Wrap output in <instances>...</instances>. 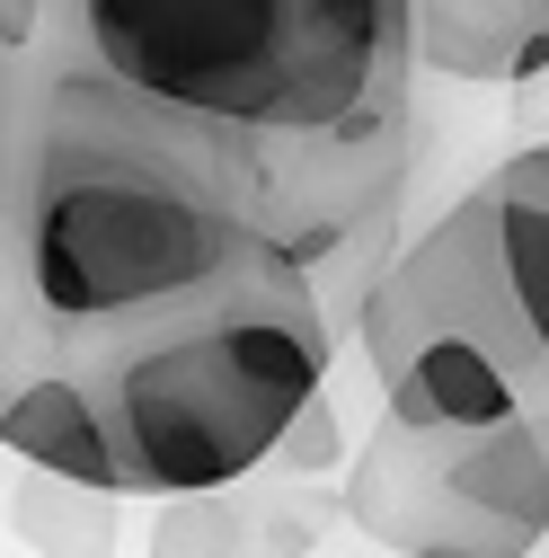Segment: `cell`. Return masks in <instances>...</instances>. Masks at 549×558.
I'll use <instances>...</instances> for the list:
<instances>
[{"instance_id": "6da1fadb", "label": "cell", "mask_w": 549, "mask_h": 558, "mask_svg": "<svg viewBox=\"0 0 549 558\" xmlns=\"http://www.w3.org/2000/svg\"><path fill=\"white\" fill-rule=\"evenodd\" d=\"M266 248L240 133L107 81L53 36L27 53L19 204L0 240L10 373H72L98 390L133 345L222 302Z\"/></svg>"}, {"instance_id": "7a4b0ae2", "label": "cell", "mask_w": 549, "mask_h": 558, "mask_svg": "<svg viewBox=\"0 0 549 558\" xmlns=\"http://www.w3.org/2000/svg\"><path fill=\"white\" fill-rule=\"evenodd\" d=\"M337 328L319 275L293 248H266L222 302L160 328L98 381L124 497H204L274 461L284 426L328 390Z\"/></svg>"}, {"instance_id": "3957f363", "label": "cell", "mask_w": 549, "mask_h": 558, "mask_svg": "<svg viewBox=\"0 0 549 558\" xmlns=\"http://www.w3.org/2000/svg\"><path fill=\"white\" fill-rule=\"evenodd\" d=\"M45 36L240 143L407 116V98L328 36L319 0H53Z\"/></svg>"}, {"instance_id": "277c9868", "label": "cell", "mask_w": 549, "mask_h": 558, "mask_svg": "<svg viewBox=\"0 0 549 558\" xmlns=\"http://www.w3.org/2000/svg\"><path fill=\"white\" fill-rule=\"evenodd\" d=\"M355 337L373 373H390L426 337H469L497 355L523 408L549 399V143L505 151L452 214L399 240L364 284Z\"/></svg>"}, {"instance_id": "5b68a950", "label": "cell", "mask_w": 549, "mask_h": 558, "mask_svg": "<svg viewBox=\"0 0 549 558\" xmlns=\"http://www.w3.org/2000/svg\"><path fill=\"white\" fill-rule=\"evenodd\" d=\"M346 514L399 558H532L549 541V444L532 408L505 426L381 416L346 461Z\"/></svg>"}, {"instance_id": "8992f818", "label": "cell", "mask_w": 549, "mask_h": 558, "mask_svg": "<svg viewBox=\"0 0 549 558\" xmlns=\"http://www.w3.org/2000/svg\"><path fill=\"white\" fill-rule=\"evenodd\" d=\"M417 72L461 89H532L549 72V0H417Z\"/></svg>"}, {"instance_id": "52a82bcc", "label": "cell", "mask_w": 549, "mask_h": 558, "mask_svg": "<svg viewBox=\"0 0 549 558\" xmlns=\"http://www.w3.org/2000/svg\"><path fill=\"white\" fill-rule=\"evenodd\" d=\"M381 381V416H407V426H505L523 416V390L497 355H478L469 337H426Z\"/></svg>"}, {"instance_id": "ba28073f", "label": "cell", "mask_w": 549, "mask_h": 558, "mask_svg": "<svg viewBox=\"0 0 549 558\" xmlns=\"http://www.w3.org/2000/svg\"><path fill=\"white\" fill-rule=\"evenodd\" d=\"M10 523H19V541L45 549V558H115V487L53 478V470H19Z\"/></svg>"}, {"instance_id": "9c48e42d", "label": "cell", "mask_w": 549, "mask_h": 558, "mask_svg": "<svg viewBox=\"0 0 549 558\" xmlns=\"http://www.w3.org/2000/svg\"><path fill=\"white\" fill-rule=\"evenodd\" d=\"M319 19L381 89L407 98V81H417V0H319Z\"/></svg>"}, {"instance_id": "30bf717a", "label": "cell", "mask_w": 549, "mask_h": 558, "mask_svg": "<svg viewBox=\"0 0 549 558\" xmlns=\"http://www.w3.org/2000/svg\"><path fill=\"white\" fill-rule=\"evenodd\" d=\"M160 532H151V558H284V549H257V523L248 506H231V487H204V497H160Z\"/></svg>"}, {"instance_id": "8fae6325", "label": "cell", "mask_w": 549, "mask_h": 558, "mask_svg": "<svg viewBox=\"0 0 549 558\" xmlns=\"http://www.w3.org/2000/svg\"><path fill=\"white\" fill-rule=\"evenodd\" d=\"M346 461V435H337V408H328V390L284 426V444H274V461L266 470H284V478H319V470H337Z\"/></svg>"}, {"instance_id": "7c38bea8", "label": "cell", "mask_w": 549, "mask_h": 558, "mask_svg": "<svg viewBox=\"0 0 549 558\" xmlns=\"http://www.w3.org/2000/svg\"><path fill=\"white\" fill-rule=\"evenodd\" d=\"M19 143H27V53L0 45V240H10V204H19Z\"/></svg>"}, {"instance_id": "4fadbf2b", "label": "cell", "mask_w": 549, "mask_h": 558, "mask_svg": "<svg viewBox=\"0 0 549 558\" xmlns=\"http://www.w3.org/2000/svg\"><path fill=\"white\" fill-rule=\"evenodd\" d=\"M45 27H53V0H0V45L36 53V45H45Z\"/></svg>"}, {"instance_id": "5bb4252c", "label": "cell", "mask_w": 549, "mask_h": 558, "mask_svg": "<svg viewBox=\"0 0 549 558\" xmlns=\"http://www.w3.org/2000/svg\"><path fill=\"white\" fill-rule=\"evenodd\" d=\"M10 364H19V328H10V311H0V381H10Z\"/></svg>"}, {"instance_id": "9a60e30c", "label": "cell", "mask_w": 549, "mask_h": 558, "mask_svg": "<svg viewBox=\"0 0 549 558\" xmlns=\"http://www.w3.org/2000/svg\"><path fill=\"white\" fill-rule=\"evenodd\" d=\"M532 426H540V444H549V399H540V408H532Z\"/></svg>"}]
</instances>
